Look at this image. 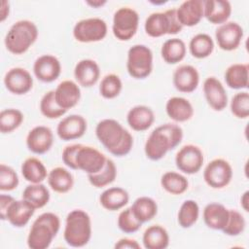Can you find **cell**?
<instances>
[{
    "label": "cell",
    "instance_id": "cell-1",
    "mask_svg": "<svg viewBox=\"0 0 249 249\" xmlns=\"http://www.w3.org/2000/svg\"><path fill=\"white\" fill-rule=\"evenodd\" d=\"M95 134L99 142L116 157L126 156L132 148L133 137L118 121L104 119L95 127Z\"/></svg>",
    "mask_w": 249,
    "mask_h": 249
},
{
    "label": "cell",
    "instance_id": "cell-2",
    "mask_svg": "<svg viewBox=\"0 0 249 249\" xmlns=\"http://www.w3.org/2000/svg\"><path fill=\"white\" fill-rule=\"evenodd\" d=\"M183 130L175 124L167 123L156 127L145 142V155L151 160H160L182 141Z\"/></svg>",
    "mask_w": 249,
    "mask_h": 249
},
{
    "label": "cell",
    "instance_id": "cell-3",
    "mask_svg": "<svg viewBox=\"0 0 249 249\" xmlns=\"http://www.w3.org/2000/svg\"><path fill=\"white\" fill-rule=\"evenodd\" d=\"M60 229V220L52 212L39 215L33 222L27 236V246L31 249H46Z\"/></svg>",
    "mask_w": 249,
    "mask_h": 249
},
{
    "label": "cell",
    "instance_id": "cell-4",
    "mask_svg": "<svg viewBox=\"0 0 249 249\" xmlns=\"http://www.w3.org/2000/svg\"><path fill=\"white\" fill-rule=\"evenodd\" d=\"M65 242L71 247H83L91 237V220L89 215L82 210L75 209L66 216L63 232Z\"/></svg>",
    "mask_w": 249,
    "mask_h": 249
},
{
    "label": "cell",
    "instance_id": "cell-5",
    "mask_svg": "<svg viewBox=\"0 0 249 249\" xmlns=\"http://www.w3.org/2000/svg\"><path fill=\"white\" fill-rule=\"evenodd\" d=\"M38 38V28L33 21L21 19L15 22L6 34V49L14 54L24 53Z\"/></svg>",
    "mask_w": 249,
    "mask_h": 249
},
{
    "label": "cell",
    "instance_id": "cell-6",
    "mask_svg": "<svg viewBox=\"0 0 249 249\" xmlns=\"http://www.w3.org/2000/svg\"><path fill=\"white\" fill-rule=\"evenodd\" d=\"M145 32L154 38L166 34L174 35L179 33L183 26L178 21L176 9H169L165 12L152 13L145 20Z\"/></svg>",
    "mask_w": 249,
    "mask_h": 249
},
{
    "label": "cell",
    "instance_id": "cell-7",
    "mask_svg": "<svg viewBox=\"0 0 249 249\" xmlns=\"http://www.w3.org/2000/svg\"><path fill=\"white\" fill-rule=\"evenodd\" d=\"M126 69L134 79H145L153 70V53L145 45L137 44L127 52Z\"/></svg>",
    "mask_w": 249,
    "mask_h": 249
},
{
    "label": "cell",
    "instance_id": "cell-8",
    "mask_svg": "<svg viewBox=\"0 0 249 249\" xmlns=\"http://www.w3.org/2000/svg\"><path fill=\"white\" fill-rule=\"evenodd\" d=\"M139 25L138 13L129 7L118 9L113 17L112 31L120 41L130 40L137 32Z\"/></svg>",
    "mask_w": 249,
    "mask_h": 249
},
{
    "label": "cell",
    "instance_id": "cell-9",
    "mask_svg": "<svg viewBox=\"0 0 249 249\" xmlns=\"http://www.w3.org/2000/svg\"><path fill=\"white\" fill-rule=\"evenodd\" d=\"M107 23L99 18L79 20L73 28L74 38L81 43H91L103 40L107 35Z\"/></svg>",
    "mask_w": 249,
    "mask_h": 249
},
{
    "label": "cell",
    "instance_id": "cell-10",
    "mask_svg": "<svg viewBox=\"0 0 249 249\" xmlns=\"http://www.w3.org/2000/svg\"><path fill=\"white\" fill-rule=\"evenodd\" d=\"M232 178V167L224 159L211 160L203 171L205 183L213 189H222L228 186Z\"/></svg>",
    "mask_w": 249,
    "mask_h": 249
},
{
    "label": "cell",
    "instance_id": "cell-11",
    "mask_svg": "<svg viewBox=\"0 0 249 249\" xmlns=\"http://www.w3.org/2000/svg\"><path fill=\"white\" fill-rule=\"evenodd\" d=\"M204 161L202 151L196 145L183 146L175 156L177 168L186 174H195L200 170Z\"/></svg>",
    "mask_w": 249,
    "mask_h": 249
},
{
    "label": "cell",
    "instance_id": "cell-12",
    "mask_svg": "<svg viewBox=\"0 0 249 249\" xmlns=\"http://www.w3.org/2000/svg\"><path fill=\"white\" fill-rule=\"evenodd\" d=\"M106 160L107 158L97 149L85 145H81L75 158L77 169L88 173V175L99 172L104 167Z\"/></svg>",
    "mask_w": 249,
    "mask_h": 249
},
{
    "label": "cell",
    "instance_id": "cell-13",
    "mask_svg": "<svg viewBox=\"0 0 249 249\" xmlns=\"http://www.w3.org/2000/svg\"><path fill=\"white\" fill-rule=\"evenodd\" d=\"M218 47L227 52L238 48L243 38V28L235 21H227L221 24L215 31Z\"/></svg>",
    "mask_w": 249,
    "mask_h": 249
},
{
    "label": "cell",
    "instance_id": "cell-14",
    "mask_svg": "<svg viewBox=\"0 0 249 249\" xmlns=\"http://www.w3.org/2000/svg\"><path fill=\"white\" fill-rule=\"evenodd\" d=\"M4 85L10 92L17 95H22L32 89L33 78L26 69L14 67L5 74Z\"/></svg>",
    "mask_w": 249,
    "mask_h": 249
},
{
    "label": "cell",
    "instance_id": "cell-15",
    "mask_svg": "<svg viewBox=\"0 0 249 249\" xmlns=\"http://www.w3.org/2000/svg\"><path fill=\"white\" fill-rule=\"evenodd\" d=\"M88 128L86 119L81 115L72 114L63 118L57 124L56 133L63 141H70L82 137Z\"/></svg>",
    "mask_w": 249,
    "mask_h": 249
},
{
    "label": "cell",
    "instance_id": "cell-16",
    "mask_svg": "<svg viewBox=\"0 0 249 249\" xmlns=\"http://www.w3.org/2000/svg\"><path fill=\"white\" fill-rule=\"evenodd\" d=\"M53 144V134L50 127L37 125L29 130L26 136V146L29 151L43 155L50 151Z\"/></svg>",
    "mask_w": 249,
    "mask_h": 249
},
{
    "label": "cell",
    "instance_id": "cell-17",
    "mask_svg": "<svg viewBox=\"0 0 249 249\" xmlns=\"http://www.w3.org/2000/svg\"><path fill=\"white\" fill-rule=\"evenodd\" d=\"M35 77L44 83L55 81L61 73L60 61L52 54H43L39 56L33 64Z\"/></svg>",
    "mask_w": 249,
    "mask_h": 249
},
{
    "label": "cell",
    "instance_id": "cell-18",
    "mask_svg": "<svg viewBox=\"0 0 249 249\" xmlns=\"http://www.w3.org/2000/svg\"><path fill=\"white\" fill-rule=\"evenodd\" d=\"M203 93L207 104L215 111H222L228 105V95L223 84L215 77H208L203 83Z\"/></svg>",
    "mask_w": 249,
    "mask_h": 249
},
{
    "label": "cell",
    "instance_id": "cell-19",
    "mask_svg": "<svg viewBox=\"0 0 249 249\" xmlns=\"http://www.w3.org/2000/svg\"><path fill=\"white\" fill-rule=\"evenodd\" d=\"M199 84V74L196 67L184 64L177 67L173 73V85L181 92L190 93L196 89Z\"/></svg>",
    "mask_w": 249,
    "mask_h": 249
},
{
    "label": "cell",
    "instance_id": "cell-20",
    "mask_svg": "<svg viewBox=\"0 0 249 249\" xmlns=\"http://www.w3.org/2000/svg\"><path fill=\"white\" fill-rule=\"evenodd\" d=\"M176 16L182 26L192 27L196 25L203 18V1L187 0L177 9Z\"/></svg>",
    "mask_w": 249,
    "mask_h": 249
},
{
    "label": "cell",
    "instance_id": "cell-21",
    "mask_svg": "<svg viewBox=\"0 0 249 249\" xmlns=\"http://www.w3.org/2000/svg\"><path fill=\"white\" fill-rule=\"evenodd\" d=\"M54 98L58 106L67 111L78 104L81 98V89L75 82L65 80L59 83L56 87L54 90Z\"/></svg>",
    "mask_w": 249,
    "mask_h": 249
},
{
    "label": "cell",
    "instance_id": "cell-22",
    "mask_svg": "<svg viewBox=\"0 0 249 249\" xmlns=\"http://www.w3.org/2000/svg\"><path fill=\"white\" fill-rule=\"evenodd\" d=\"M35 209L36 208L29 201L23 198L19 200L15 199L6 212V220L16 228H22L27 225Z\"/></svg>",
    "mask_w": 249,
    "mask_h": 249
},
{
    "label": "cell",
    "instance_id": "cell-23",
    "mask_svg": "<svg viewBox=\"0 0 249 249\" xmlns=\"http://www.w3.org/2000/svg\"><path fill=\"white\" fill-rule=\"evenodd\" d=\"M231 14V5L227 0H204L203 17L212 24H223Z\"/></svg>",
    "mask_w": 249,
    "mask_h": 249
},
{
    "label": "cell",
    "instance_id": "cell-24",
    "mask_svg": "<svg viewBox=\"0 0 249 249\" xmlns=\"http://www.w3.org/2000/svg\"><path fill=\"white\" fill-rule=\"evenodd\" d=\"M74 76L78 84L85 88L94 86L100 77V68L92 59H82L74 68Z\"/></svg>",
    "mask_w": 249,
    "mask_h": 249
},
{
    "label": "cell",
    "instance_id": "cell-25",
    "mask_svg": "<svg viewBox=\"0 0 249 249\" xmlns=\"http://www.w3.org/2000/svg\"><path fill=\"white\" fill-rule=\"evenodd\" d=\"M128 125L135 131L147 130L155 121L153 110L145 105H137L132 107L126 116Z\"/></svg>",
    "mask_w": 249,
    "mask_h": 249
},
{
    "label": "cell",
    "instance_id": "cell-26",
    "mask_svg": "<svg viewBox=\"0 0 249 249\" xmlns=\"http://www.w3.org/2000/svg\"><path fill=\"white\" fill-rule=\"evenodd\" d=\"M165 111L167 116L178 123L187 122L194 116V108L191 102L179 96H173L166 101Z\"/></svg>",
    "mask_w": 249,
    "mask_h": 249
},
{
    "label": "cell",
    "instance_id": "cell-27",
    "mask_svg": "<svg viewBox=\"0 0 249 249\" xmlns=\"http://www.w3.org/2000/svg\"><path fill=\"white\" fill-rule=\"evenodd\" d=\"M229 219V209L218 202L208 203L203 209V221L205 225L216 231H222Z\"/></svg>",
    "mask_w": 249,
    "mask_h": 249
},
{
    "label": "cell",
    "instance_id": "cell-28",
    "mask_svg": "<svg viewBox=\"0 0 249 249\" xmlns=\"http://www.w3.org/2000/svg\"><path fill=\"white\" fill-rule=\"evenodd\" d=\"M129 200L128 193L121 187L106 189L99 196L101 206L109 211H117L124 207Z\"/></svg>",
    "mask_w": 249,
    "mask_h": 249
},
{
    "label": "cell",
    "instance_id": "cell-29",
    "mask_svg": "<svg viewBox=\"0 0 249 249\" xmlns=\"http://www.w3.org/2000/svg\"><path fill=\"white\" fill-rule=\"evenodd\" d=\"M225 81L233 89H247L249 85V66L247 63H234L225 72Z\"/></svg>",
    "mask_w": 249,
    "mask_h": 249
},
{
    "label": "cell",
    "instance_id": "cell-30",
    "mask_svg": "<svg viewBox=\"0 0 249 249\" xmlns=\"http://www.w3.org/2000/svg\"><path fill=\"white\" fill-rule=\"evenodd\" d=\"M47 179L51 189L59 194L68 193L74 185L72 174L67 169L60 166L53 168L49 172Z\"/></svg>",
    "mask_w": 249,
    "mask_h": 249
},
{
    "label": "cell",
    "instance_id": "cell-31",
    "mask_svg": "<svg viewBox=\"0 0 249 249\" xmlns=\"http://www.w3.org/2000/svg\"><path fill=\"white\" fill-rule=\"evenodd\" d=\"M142 241L146 249H164L169 245V235L163 227L153 225L145 230Z\"/></svg>",
    "mask_w": 249,
    "mask_h": 249
},
{
    "label": "cell",
    "instance_id": "cell-32",
    "mask_svg": "<svg viewBox=\"0 0 249 249\" xmlns=\"http://www.w3.org/2000/svg\"><path fill=\"white\" fill-rule=\"evenodd\" d=\"M21 174L27 182L38 184L42 183L48 177L49 173L47 172L46 166L39 159L31 157L22 162Z\"/></svg>",
    "mask_w": 249,
    "mask_h": 249
},
{
    "label": "cell",
    "instance_id": "cell-33",
    "mask_svg": "<svg viewBox=\"0 0 249 249\" xmlns=\"http://www.w3.org/2000/svg\"><path fill=\"white\" fill-rule=\"evenodd\" d=\"M187 48L183 40L171 38L166 40L160 49L162 59L168 64H176L182 61L186 55Z\"/></svg>",
    "mask_w": 249,
    "mask_h": 249
},
{
    "label": "cell",
    "instance_id": "cell-34",
    "mask_svg": "<svg viewBox=\"0 0 249 249\" xmlns=\"http://www.w3.org/2000/svg\"><path fill=\"white\" fill-rule=\"evenodd\" d=\"M130 208L135 218L142 224L151 221L158 213L157 202L149 196H140L136 198Z\"/></svg>",
    "mask_w": 249,
    "mask_h": 249
},
{
    "label": "cell",
    "instance_id": "cell-35",
    "mask_svg": "<svg viewBox=\"0 0 249 249\" xmlns=\"http://www.w3.org/2000/svg\"><path fill=\"white\" fill-rule=\"evenodd\" d=\"M189 50L196 58L208 57L214 51L213 39L206 33H198L191 39Z\"/></svg>",
    "mask_w": 249,
    "mask_h": 249
},
{
    "label": "cell",
    "instance_id": "cell-36",
    "mask_svg": "<svg viewBox=\"0 0 249 249\" xmlns=\"http://www.w3.org/2000/svg\"><path fill=\"white\" fill-rule=\"evenodd\" d=\"M22 198L29 201L36 209H38L47 205L50 200V192L42 183L30 184L23 190Z\"/></svg>",
    "mask_w": 249,
    "mask_h": 249
},
{
    "label": "cell",
    "instance_id": "cell-37",
    "mask_svg": "<svg viewBox=\"0 0 249 249\" xmlns=\"http://www.w3.org/2000/svg\"><path fill=\"white\" fill-rule=\"evenodd\" d=\"M160 185L171 195H182L188 190L189 182L182 174L175 171H167L161 176Z\"/></svg>",
    "mask_w": 249,
    "mask_h": 249
},
{
    "label": "cell",
    "instance_id": "cell-38",
    "mask_svg": "<svg viewBox=\"0 0 249 249\" xmlns=\"http://www.w3.org/2000/svg\"><path fill=\"white\" fill-rule=\"evenodd\" d=\"M198 215L199 207L196 201L193 199H187L181 204L179 208L177 215L178 224L183 229H189L196 223Z\"/></svg>",
    "mask_w": 249,
    "mask_h": 249
},
{
    "label": "cell",
    "instance_id": "cell-39",
    "mask_svg": "<svg viewBox=\"0 0 249 249\" xmlns=\"http://www.w3.org/2000/svg\"><path fill=\"white\" fill-rule=\"evenodd\" d=\"M116 177L117 167L115 165V162L110 159H107L104 167L99 172L88 175L89 183L95 188H102L113 183Z\"/></svg>",
    "mask_w": 249,
    "mask_h": 249
},
{
    "label": "cell",
    "instance_id": "cell-40",
    "mask_svg": "<svg viewBox=\"0 0 249 249\" xmlns=\"http://www.w3.org/2000/svg\"><path fill=\"white\" fill-rule=\"evenodd\" d=\"M23 122V114L21 111L15 108L4 109L0 113V131L11 133L17 129Z\"/></svg>",
    "mask_w": 249,
    "mask_h": 249
},
{
    "label": "cell",
    "instance_id": "cell-41",
    "mask_svg": "<svg viewBox=\"0 0 249 249\" xmlns=\"http://www.w3.org/2000/svg\"><path fill=\"white\" fill-rule=\"evenodd\" d=\"M40 111L42 115L48 119H57L67 112L56 103L54 90H50L42 96L40 101Z\"/></svg>",
    "mask_w": 249,
    "mask_h": 249
},
{
    "label": "cell",
    "instance_id": "cell-42",
    "mask_svg": "<svg viewBox=\"0 0 249 249\" xmlns=\"http://www.w3.org/2000/svg\"><path fill=\"white\" fill-rule=\"evenodd\" d=\"M123 89L121 78L116 74L106 75L99 85V92L101 96L106 99H113L117 97Z\"/></svg>",
    "mask_w": 249,
    "mask_h": 249
},
{
    "label": "cell",
    "instance_id": "cell-43",
    "mask_svg": "<svg viewBox=\"0 0 249 249\" xmlns=\"http://www.w3.org/2000/svg\"><path fill=\"white\" fill-rule=\"evenodd\" d=\"M231 112L238 119H246L249 116V93L240 91L233 95L231 101Z\"/></svg>",
    "mask_w": 249,
    "mask_h": 249
},
{
    "label": "cell",
    "instance_id": "cell-44",
    "mask_svg": "<svg viewBox=\"0 0 249 249\" xmlns=\"http://www.w3.org/2000/svg\"><path fill=\"white\" fill-rule=\"evenodd\" d=\"M245 225V219L240 212L233 209H229V219L227 225L222 231L227 235L236 236L243 232Z\"/></svg>",
    "mask_w": 249,
    "mask_h": 249
},
{
    "label": "cell",
    "instance_id": "cell-45",
    "mask_svg": "<svg viewBox=\"0 0 249 249\" xmlns=\"http://www.w3.org/2000/svg\"><path fill=\"white\" fill-rule=\"evenodd\" d=\"M142 226V223L139 222L133 215L131 208H125L122 210L118 217V227L119 229L125 233L136 232Z\"/></svg>",
    "mask_w": 249,
    "mask_h": 249
},
{
    "label": "cell",
    "instance_id": "cell-46",
    "mask_svg": "<svg viewBox=\"0 0 249 249\" xmlns=\"http://www.w3.org/2000/svg\"><path fill=\"white\" fill-rule=\"evenodd\" d=\"M19 180L17 172L9 165L0 164V190L9 192L15 190L18 186Z\"/></svg>",
    "mask_w": 249,
    "mask_h": 249
},
{
    "label": "cell",
    "instance_id": "cell-47",
    "mask_svg": "<svg viewBox=\"0 0 249 249\" xmlns=\"http://www.w3.org/2000/svg\"><path fill=\"white\" fill-rule=\"evenodd\" d=\"M82 144H72L66 146L62 151V160L65 165L70 167L71 169H77L75 158L77 151L81 147Z\"/></svg>",
    "mask_w": 249,
    "mask_h": 249
},
{
    "label": "cell",
    "instance_id": "cell-48",
    "mask_svg": "<svg viewBox=\"0 0 249 249\" xmlns=\"http://www.w3.org/2000/svg\"><path fill=\"white\" fill-rule=\"evenodd\" d=\"M116 249H140V244L131 238H121L118 240L114 246Z\"/></svg>",
    "mask_w": 249,
    "mask_h": 249
},
{
    "label": "cell",
    "instance_id": "cell-49",
    "mask_svg": "<svg viewBox=\"0 0 249 249\" xmlns=\"http://www.w3.org/2000/svg\"><path fill=\"white\" fill-rule=\"evenodd\" d=\"M15 200V198L9 195L2 194L0 196V218L1 220H6V212L10 204Z\"/></svg>",
    "mask_w": 249,
    "mask_h": 249
},
{
    "label": "cell",
    "instance_id": "cell-50",
    "mask_svg": "<svg viewBox=\"0 0 249 249\" xmlns=\"http://www.w3.org/2000/svg\"><path fill=\"white\" fill-rule=\"evenodd\" d=\"M1 7V21H4L9 16V3L7 1H2Z\"/></svg>",
    "mask_w": 249,
    "mask_h": 249
},
{
    "label": "cell",
    "instance_id": "cell-51",
    "mask_svg": "<svg viewBox=\"0 0 249 249\" xmlns=\"http://www.w3.org/2000/svg\"><path fill=\"white\" fill-rule=\"evenodd\" d=\"M248 194H249V192L248 191H246L243 195H242V196H241V198H240V203H241V206L243 207V209L245 210V211H248Z\"/></svg>",
    "mask_w": 249,
    "mask_h": 249
},
{
    "label": "cell",
    "instance_id": "cell-52",
    "mask_svg": "<svg viewBox=\"0 0 249 249\" xmlns=\"http://www.w3.org/2000/svg\"><path fill=\"white\" fill-rule=\"evenodd\" d=\"M105 3H106V1H89V2H87V4L90 5V6L93 7V8L101 7V6H103Z\"/></svg>",
    "mask_w": 249,
    "mask_h": 249
}]
</instances>
